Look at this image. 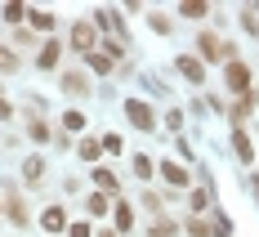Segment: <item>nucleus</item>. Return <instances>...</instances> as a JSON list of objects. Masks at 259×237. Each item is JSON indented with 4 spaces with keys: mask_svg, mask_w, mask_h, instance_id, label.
<instances>
[{
    "mask_svg": "<svg viewBox=\"0 0 259 237\" xmlns=\"http://www.w3.org/2000/svg\"><path fill=\"white\" fill-rule=\"evenodd\" d=\"M148 23H152V31H161V36H165V31H170V14H152V18H148Z\"/></svg>",
    "mask_w": 259,
    "mask_h": 237,
    "instance_id": "27",
    "label": "nucleus"
},
{
    "mask_svg": "<svg viewBox=\"0 0 259 237\" xmlns=\"http://www.w3.org/2000/svg\"><path fill=\"white\" fill-rule=\"evenodd\" d=\"M125 116L134 130H156V112L148 103H139V99H125Z\"/></svg>",
    "mask_w": 259,
    "mask_h": 237,
    "instance_id": "1",
    "label": "nucleus"
},
{
    "mask_svg": "<svg viewBox=\"0 0 259 237\" xmlns=\"http://www.w3.org/2000/svg\"><path fill=\"white\" fill-rule=\"evenodd\" d=\"M134 175H139V179H148V175H152V157H143V152H139V157H134Z\"/></svg>",
    "mask_w": 259,
    "mask_h": 237,
    "instance_id": "25",
    "label": "nucleus"
},
{
    "mask_svg": "<svg viewBox=\"0 0 259 237\" xmlns=\"http://www.w3.org/2000/svg\"><path fill=\"white\" fill-rule=\"evenodd\" d=\"M103 148H107V152H121L125 143H121V134H107V139H103Z\"/></svg>",
    "mask_w": 259,
    "mask_h": 237,
    "instance_id": "32",
    "label": "nucleus"
},
{
    "mask_svg": "<svg viewBox=\"0 0 259 237\" xmlns=\"http://www.w3.org/2000/svg\"><path fill=\"white\" fill-rule=\"evenodd\" d=\"M179 14H183V18H206L210 5H201V0H188V5H179Z\"/></svg>",
    "mask_w": 259,
    "mask_h": 237,
    "instance_id": "20",
    "label": "nucleus"
},
{
    "mask_svg": "<svg viewBox=\"0 0 259 237\" xmlns=\"http://www.w3.org/2000/svg\"><path fill=\"white\" fill-rule=\"evenodd\" d=\"M188 206H192V215H201L210 206V188H192V192H188Z\"/></svg>",
    "mask_w": 259,
    "mask_h": 237,
    "instance_id": "17",
    "label": "nucleus"
},
{
    "mask_svg": "<svg viewBox=\"0 0 259 237\" xmlns=\"http://www.w3.org/2000/svg\"><path fill=\"white\" fill-rule=\"evenodd\" d=\"M224 81H228V90H237V94L255 90V85H250V67H246L241 58H233V63H228V72H224Z\"/></svg>",
    "mask_w": 259,
    "mask_h": 237,
    "instance_id": "3",
    "label": "nucleus"
},
{
    "mask_svg": "<svg viewBox=\"0 0 259 237\" xmlns=\"http://www.w3.org/2000/svg\"><path fill=\"white\" fill-rule=\"evenodd\" d=\"M67 237H94V228L90 224H67Z\"/></svg>",
    "mask_w": 259,
    "mask_h": 237,
    "instance_id": "31",
    "label": "nucleus"
},
{
    "mask_svg": "<svg viewBox=\"0 0 259 237\" xmlns=\"http://www.w3.org/2000/svg\"><path fill=\"white\" fill-rule=\"evenodd\" d=\"M27 134H31L36 143H45V139H50V126H40V121H31V126H27Z\"/></svg>",
    "mask_w": 259,
    "mask_h": 237,
    "instance_id": "30",
    "label": "nucleus"
},
{
    "mask_svg": "<svg viewBox=\"0 0 259 237\" xmlns=\"http://www.w3.org/2000/svg\"><path fill=\"white\" fill-rule=\"evenodd\" d=\"M116 63H121V45H112V41L90 54V67H94V72H112Z\"/></svg>",
    "mask_w": 259,
    "mask_h": 237,
    "instance_id": "2",
    "label": "nucleus"
},
{
    "mask_svg": "<svg viewBox=\"0 0 259 237\" xmlns=\"http://www.w3.org/2000/svg\"><path fill=\"white\" fill-rule=\"evenodd\" d=\"M23 175H27V179H45V161H40V157H31V161L23 166Z\"/></svg>",
    "mask_w": 259,
    "mask_h": 237,
    "instance_id": "23",
    "label": "nucleus"
},
{
    "mask_svg": "<svg viewBox=\"0 0 259 237\" xmlns=\"http://www.w3.org/2000/svg\"><path fill=\"white\" fill-rule=\"evenodd\" d=\"M5 211H9V219H14L18 228H27V206H23V197H9V202H5Z\"/></svg>",
    "mask_w": 259,
    "mask_h": 237,
    "instance_id": "15",
    "label": "nucleus"
},
{
    "mask_svg": "<svg viewBox=\"0 0 259 237\" xmlns=\"http://www.w3.org/2000/svg\"><path fill=\"white\" fill-rule=\"evenodd\" d=\"M255 103H259V90H246V94L237 99V107L228 112V121H233V126H241V121H246V112H250Z\"/></svg>",
    "mask_w": 259,
    "mask_h": 237,
    "instance_id": "6",
    "label": "nucleus"
},
{
    "mask_svg": "<svg viewBox=\"0 0 259 237\" xmlns=\"http://www.w3.org/2000/svg\"><path fill=\"white\" fill-rule=\"evenodd\" d=\"M0 215H5V197H0Z\"/></svg>",
    "mask_w": 259,
    "mask_h": 237,
    "instance_id": "35",
    "label": "nucleus"
},
{
    "mask_svg": "<svg viewBox=\"0 0 259 237\" xmlns=\"http://www.w3.org/2000/svg\"><path fill=\"white\" fill-rule=\"evenodd\" d=\"M179 233V224H175V219H156L152 228H148V237H175Z\"/></svg>",
    "mask_w": 259,
    "mask_h": 237,
    "instance_id": "19",
    "label": "nucleus"
},
{
    "mask_svg": "<svg viewBox=\"0 0 259 237\" xmlns=\"http://www.w3.org/2000/svg\"><path fill=\"white\" fill-rule=\"evenodd\" d=\"M161 175H165V179H170L175 188H183V184H188V170H183L179 161H161Z\"/></svg>",
    "mask_w": 259,
    "mask_h": 237,
    "instance_id": "13",
    "label": "nucleus"
},
{
    "mask_svg": "<svg viewBox=\"0 0 259 237\" xmlns=\"http://www.w3.org/2000/svg\"><path fill=\"white\" fill-rule=\"evenodd\" d=\"M0 72H18V54L0 45Z\"/></svg>",
    "mask_w": 259,
    "mask_h": 237,
    "instance_id": "22",
    "label": "nucleus"
},
{
    "mask_svg": "<svg viewBox=\"0 0 259 237\" xmlns=\"http://www.w3.org/2000/svg\"><path fill=\"white\" fill-rule=\"evenodd\" d=\"M0 116H9V103H5V99H0Z\"/></svg>",
    "mask_w": 259,
    "mask_h": 237,
    "instance_id": "34",
    "label": "nucleus"
},
{
    "mask_svg": "<svg viewBox=\"0 0 259 237\" xmlns=\"http://www.w3.org/2000/svg\"><path fill=\"white\" fill-rule=\"evenodd\" d=\"M112 219H116V233H130V228H134V211H130V202H112Z\"/></svg>",
    "mask_w": 259,
    "mask_h": 237,
    "instance_id": "8",
    "label": "nucleus"
},
{
    "mask_svg": "<svg viewBox=\"0 0 259 237\" xmlns=\"http://www.w3.org/2000/svg\"><path fill=\"white\" fill-rule=\"evenodd\" d=\"M63 126L76 134V130H85V116H80V112H67V116H63Z\"/></svg>",
    "mask_w": 259,
    "mask_h": 237,
    "instance_id": "29",
    "label": "nucleus"
},
{
    "mask_svg": "<svg viewBox=\"0 0 259 237\" xmlns=\"http://www.w3.org/2000/svg\"><path fill=\"white\" fill-rule=\"evenodd\" d=\"M27 18H31L36 31H54V14H50V9H27Z\"/></svg>",
    "mask_w": 259,
    "mask_h": 237,
    "instance_id": "14",
    "label": "nucleus"
},
{
    "mask_svg": "<svg viewBox=\"0 0 259 237\" xmlns=\"http://www.w3.org/2000/svg\"><path fill=\"white\" fill-rule=\"evenodd\" d=\"M63 90L67 94H90V76L85 72H63Z\"/></svg>",
    "mask_w": 259,
    "mask_h": 237,
    "instance_id": "10",
    "label": "nucleus"
},
{
    "mask_svg": "<svg viewBox=\"0 0 259 237\" xmlns=\"http://www.w3.org/2000/svg\"><path fill=\"white\" fill-rule=\"evenodd\" d=\"M233 148H237V157H241V161H255V143H250V134H246V130H233Z\"/></svg>",
    "mask_w": 259,
    "mask_h": 237,
    "instance_id": "11",
    "label": "nucleus"
},
{
    "mask_svg": "<svg viewBox=\"0 0 259 237\" xmlns=\"http://www.w3.org/2000/svg\"><path fill=\"white\" fill-rule=\"evenodd\" d=\"M94 184L103 188V192H116V175H112L107 166H94Z\"/></svg>",
    "mask_w": 259,
    "mask_h": 237,
    "instance_id": "18",
    "label": "nucleus"
},
{
    "mask_svg": "<svg viewBox=\"0 0 259 237\" xmlns=\"http://www.w3.org/2000/svg\"><path fill=\"white\" fill-rule=\"evenodd\" d=\"M197 50H201V58H210V63H214V58H224V45H219L210 31H201V36H197Z\"/></svg>",
    "mask_w": 259,
    "mask_h": 237,
    "instance_id": "9",
    "label": "nucleus"
},
{
    "mask_svg": "<svg viewBox=\"0 0 259 237\" xmlns=\"http://www.w3.org/2000/svg\"><path fill=\"white\" fill-rule=\"evenodd\" d=\"M241 27H246V31H250V36H255V31H259V18H255V9H250V5H246V9H241Z\"/></svg>",
    "mask_w": 259,
    "mask_h": 237,
    "instance_id": "26",
    "label": "nucleus"
},
{
    "mask_svg": "<svg viewBox=\"0 0 259 237\" xmlns=\"http://www.w3.org/2000/svg\"><path fill=\"white\" fill-rule=\"evenodd\" d=\"M58 54H63V45H58V41H45L40 54H36V63H40V67H58Z\"/></svg>",
    "mask_w": 259,
    "mask_h": 237,
    "instance_id": "12",
    "label": "nucleus"
},
{
    "mask_svg": "<svg viewBox=\"0 0 259 237\" xmlns=\"http://www.w3.org/2000/svg\"><path fill=\"white\" fill-rule=\"evenodd\" d=\"M183 228H188V237H214V224H206L201 215H192V219H188Z\"/></svg>",
    "mask_w": 259,
    "mask_h": 237,
    "instance_id": "16",
    "label": "nucleus"
},
{
    "mask_svg": "<svg viewBox=\"0 0 259 237\" xmlns=\"http://www.w3.org/2000/svg\"><path fill=\"white\" fill-rule=\"evenodd\" d=\"M0 18H5V23H23L27 9H23V5H0Z\"/></svg>",
    "mask_w": 259,
    "mask_h": 237,
    "instance_id": "21",
    "label": "nucleus"
},
{
    "mask_svg": "<svg viewBox=\"0 0 259 237\" xmlns=\"http://www.w3.org/2000/svg\"><path fill=\"white\" fill-rule=\"evenodd\" d=\"M179 76H188L192 85H201V81H206V72H201V63H197L192 54H179Z\"/></svg>",
    "mask_w": 259,
    "mask_h": 237,
    "instance_id": "7",
    "label": "nucleus"
},
{
    "mask_svg": "<svg viewBox=\"0 0 259 237\" xmlns=\"http://www.w3.org/2000/svg\"><path fill=\"white\" fill-rule=\"evenodd\" d=\"M107 206H112V197H103V192L90 197V215H107Z\"/></svg>",
    "mask_w": 259,
    "mask_h": 237,
    "instance_id": "24",
    "label": "nucleus"
},
{
    "mask_svg": "<svg viewBox=\"0 0 259 237\" xmlns=\"http://www.w3.org/2000/svg\"><path fill=\"white\" fill-rule=\"evenodd\" d=\"M99 237H116V228H99Z\"/></svg>",
    "mask_w": 259,
    "mask_h": 237,
    "instance_id": "33",
    "label": "nucleus"
},
{
    "mask_svg": "<svg viewBox=\"0 0 259 237\" xmlns=\"http://www.w3.org/2000/svg\"><path fill=\"white\" fill-rule=\"evenodd\" d=\"M72 45H76L80 54H94V50H99V41H94V23H76V27H72Z\"/></svg>",
    "mask_w": 259,
    "mask_h": 237,
    "instance_id": "4",
    "label": "nucleus"
},
{
    "mask_svg": "<svg viewBox=\"0 0 259 237\" xmlns=\"http://www.w3.org/2000/svg\"><path fill=\"white\" fill-rule=\"evenodd\" d=\"M40 228L45 233H67V211L63 206H50V211L40 215Z\"/></svg>",
    "mask_w": 259,
    "mask_h": 237,
    "instance_id": "5",
    "label": "nucleus"
},
{
    "mask_svg": "<svg viewBox=\"0 0 259 237\" xmlns=\"http://www.w3.org/2000/svg\"><path fill=\"white\" fill-rule=\"evenodd\" d=\"M99 152H103V143H94V139H85V143H80V157H85V161H94Z\"/></svg>",
    "mask_w": 259,
    "mask_h": 237,
    "instance_id": "28",
    "label": "nucleus"
}]
</instances>
